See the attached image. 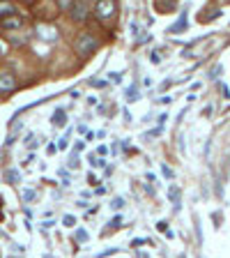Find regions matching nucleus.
I'll list each match as a JSON object with an SVG mask.
<instances>
[{
    "mask_svg": "<svg viewBox=\"0 0 230 258\" xmlns=\"http://www.w3.org/2000/svg\"><path fill=\"white\" fill-rule=\"evenodd\" d=\"M97 37L92 33H81L79 37H76V42H74V49H76V53H79L81 58H88V55H92V53L97 51Z\"/></svg>",
    "mask_w": 230,
    "mask_h": 258,
    "instance_id": "1",
    "label": "nucleus"
},
{
    "mask_svg": "<svg viewBox=\"0 0 230 258\" xmlns=\"http://www.w3.org/2000/svg\"><path fill=\"white\" fill-rule=\"evenodd\" d=\"M33 196H35V192H33V189H28V192H23V199H26V201H30V199H33Z\"/></svg>",
    "mask_w": 230,
    "mask_h": 258,
    "instance_id": "14",
    "label": "nucleus"
},
{
    "mask_svg": "<svg viewBox=\"0 0 230 258\" xmlns=\"http://www.w3.org/2000/svg\"><path fill=\"white\" fill-rule=\"evenodd\" d=\"M88 12H90V5H88V2H74L72 5V19L74 21H86V16H88Z\"/></svg>",
    "mask_w": 230,
    "mask_h": 258,
    "instance_id": "5",
    "label": "nucleus"
},
{
    "mask_svg": "<svg viewBox=\"0 0 230 258\" xmlns=\"http://www.w3.org/2000/svg\"><path fill=\"white\" fill-rule=\"evenodd\" d=\"M16 88V79L9 72H0V95H9Z\"/></svg>",
    "mask_w": 230,
    "mask_h": 258,
    "instance_id": "3",
    "label": "nucleus"
},
{
    "mask_svg": "<svg viewBox=\"0 0 230 258\" xmlns=\"http://www.w3.org/2000/svg\"><path fill=\"white\" fill-rule=\"evenodd\" d=\"M94 14H97V19H101V21L111 19L113 14H115V2H111V0H101V2L94 5Z\"/></svg>",
    "mask_w": 230,
    "mask_h": 258,
    "instance_id": "2",
    "label": "nucleus"
},
{
    "mask_svg": "<svg viewBox=\"0 0 230 258\" xmlns=\"http://www.w3.org/2000/svg\"><path fill=\"white\" fill-rule=\"evenodd\" d=\"M65 226H74V217H69V214H67V217H65Z\"/></svg>",
    "mask_w": 230,
    "mask_h": 258,
    "instance_id": "19",
    "label": "nucleus"
},
{
    "mask_svg": "<svg viewBox=\"0 0 230 258\" xmlns=\"http://www.w3.org/2000/svg\"><path fill=\"white\" fill-rule=\"evenodd\" d=\"M7 180H9V182H19L21 175H19L16 171H9V173H7Z\"/></svg>",
    "mask_w": 230,
    "mask_h": 258,
    "instance_id": "10",
    "label": "nucleus"
},
{
    "mask_svg": "<svg viewBox=\"0 0 230 258\" xmlns=\"http://www.w3.org/2000/svg\"><path fill=\"white\" fill-rule=\"evenodd\" d=\"M12 14H16V7H14V5H9V2L0 5V21L7 19V16H12Z\"/></svg>",
    "mask_w": 230,
    "mask_h": 258,
    "instance_id": "7",
    "label": "nucleus"
},
{
    "mask_svg": "<svg viewBox=\"0 0 230 258\" xmlns=\"http://www.w3.org/2000/svg\"><path fill=\"white\" fill-rule=\"evenodd\" d=\"M23 26V19H21L19 14H12V16H7V19L0 21V28L2 30H16V28Z\"/></svg>",
    "mask_w": 230,
    "mask_h": 258,
    "instance_id": "6",
    "label": "nucleus"
},
{
    "mask_svg": "<svg viewBox=\"0 0 230 258\" xmlns=\"http://www.w3.org/2000/svg\"><path fill=\"white\" fill-rule=\"evenodd\" d=\"M178 194H180V192H178V187H173V189H171V199L175 201V199H178Z\"/></svg>",
    "mask_w": 230,
    "mask_h": 258,
    "instance_id": "18",
    "label": "nucleus"
},
{
    "mask_svg": "<svg viewBox=\"0 0 230 258\" xmlns=\"http://www.w3.org/2000/svg\"><path fill=\"white\" fill-rule=\"evenodd\" d=\"M157 228H159V231H168V224H166V221H159Z\"/></svg>",
    "mask_w": 230,
    "mask_h": 258,
    "instance_id": "16",
    "label": "nucleus"
},
{
    "mask_svg": "<svg viewBox=\"0 0 230 258\" xmlns=\"http://www.w3.org/2000/svg\"><path fill=\"white\" fill-rule=\"evenodd\" d=\"M0 53H2V47H0Z\"/></svg>",
    "mask_w": 230,
    "mask_h": 258,
    "instance_id": "22",
    "label": "nucleus"
},
{
    "mask_svg": "<svg viewBox=\"0 0 230 258\" xmlns=\"http://www.w3.org/2000/svg\"><path fill=\"white\" fill-rule=\"evenodd\" d=\"M37 35H40L44 42H58V30H55V26H46V23H42V26H37Z\"/></svg>",
    "mask_w": 230,
    "mask_h": 258,
    "instance_id": "4",
    "label": "nucleus"
},
{
    "mask_svg": "<svg viewBox=\"0 0 230 258\" xmlns=\"http://www.w3.org/2000/svg\"><path fill=\"white\" fill-rule=\"evenodd\" d=\"M152 62H154V65H159V62H161V58H159V53H152Z\"/></svg>",
    "mask_w": 230,
    "mask_h": 258,
    "instance_id": "17",
    "label": "nucleus"
},
{
    "mask_svg": "<svg viewBox=\"0 0 230 258\" xmlns=\"http://www.w3.org/2000/svg\"><path fill=\"white\" fill-rule=\"evenodd\" d=\"M180 30H186V19H182V21H180V23L171 26V33H180Z\"/></svg>",
    "mask_w": 230,
    "mask_h": 258,
    "instance_id": "9",
    "label": "nucleus"
},
{
    "mask_svg": "<svg viewBox=\"0 0 230 258\" xmlns=\"http://www.w3.org/2000/svg\"><path fill=\"white\" fill-rule=\"evenodd\" d=\"M76 240H79V242H86V240H88V233L79 228V231H76Z\"/></svg>",
    "mask_w": 230,
    "mask_h": 258,
    "instance_id": "11",
    "label": "nucleus"
},
{
    "mask_svg": "<svg viewBox=\"0 0 230 258\" xmlns=\"http://www.w3.org/2000/svg\"><path fill=\"white\" fill-rule=\"evenodd\" d=\"M161 168H164V175H166V178H173V171L168 168V166H161Z\"/></svg>",
    "mask_w": 230,
    "mask_h": 258,
    "instance_id": "15",
    "label": "nucleus"
},
{
    "mask_svg": "<svg viewBox=\"0 0 230 258\" xmlns=\"http://www.w3.org/2000/svg\"><path fill=\"white\" fill-rule=\"evenodd\" d=\"M145 242H150V240H143V238H136V240H134V247H140V245H145Z\"/></svg>",
    "mask_w": 230,
    "mask_h": 258,
    "instance_id": "13",
    "label": "nucleus"
},
{
    "mask_svg": "<svg viewBox=\"0 0 230 258\" xmlns=\"http://www.w3.org/2000/svg\"><path fill=\"white\" fill-rule=\"evenodd\" d=\"M122 206H125V201H122V199H115V201H113V207H115V210H120Z\"/></svg>",
    "mask_w": 230,
    "mask_h": 258,
    "instance_id": "12",
    "label": "nucleus"
},
{
    "mask_svg": "<svg viewBox=\"0 0 230 258\" xmlns=\"http://www.w3.org/2000/svg\"><path fill=\"white\" fill-rule=\"evenodd\" d=\"M51 122L55 127H65V122H67V115H65V111H55V115L51 118Z\"/></svg>",
    "mask_w": 230,
    "mask_h": 258,
    "instance_id": "8",
    "label": "nucleus"
},
{
    "mask_svg": "<svg viewBox=\"0 0 230 258\" xmlns=\"http://www.w3.org/2000/svg\"><path fill=\"white\" fill-rule=\"evenodd\" d=\"M120 224H122V219H120V217H115V219L111 221V226H120Z\"/></svg>",
    "mask_w": 230,
    "mask_h": 258,
    "instance_id": "21",
    "label": "nucleus"
},
{
    "mask_svg": "<svg viewBox=\"0 0 230 258\" xmlns=\"http://www.w3.org/2000/svg\"><path fill=\"white\" fill-rule=\"evenodd\" d=\"M60 7H62V9H67V7H72V2H69V0H62V2H60Z\"/></svg>",
    "mask_w": 230,
    "mask_h": 258,
    "instance_id": "20",
    "label": "nucleus"
}]
</instances>
